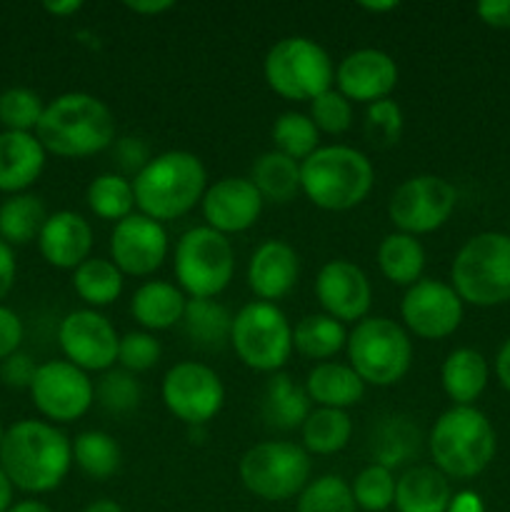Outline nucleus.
<instances>
[{"instance_id":"46","label":"nucleus","mask_w":510,"mask_h":512,"mask_svg":"<svg viewBox=\"0 0 510 512\" xmlns=\"http://www.w3.org/2000/svg\"><path fill=\"white\" fill-rule=\"evenodd\" d=\"M310 120L320 133L343 135L353 125V103L343 93L330 88L310 103Z\"/></svg>"},{"instance_id":"59","label":"nucleus","mask_w":510,"mask_h":512,"mask_svg":"<svg viewBox=\"0 0 510 512\" xmlns=\"http://www.w3.org/2000/svg\"><path fill=\"white\" fill-rule=\"evenodd\" d=\"M360 8L378 15V13H390V10L398 8V3H395V0H388V3H360Z\"/></svg>"},{"instance_id":"20","label":"nucleus","mask_w":510,"mask_h":512,"mask_svg":"<svg viewBox=\"0 0 510 512\" xmlns=\"http://www.w3.org/2000/svg\"><path fill=\"white\" fill-rule=\"evenodd\" d=\"M335 85L350 103L373 105L390 98L398 85V63L378 48H360L345 55L335 68Z\"/></svg>"},{"instance_id":"3","label":"nucleus","mask_w":510,"mask_h":512,"mask_svg":"<svg viewBox=\"0 0 510 512\" xmlns=\"http://www.w3.org/2000/svg\"><path fill=\"white\" fill-rule=\"evenodd\" d=\"M208 190V170L190 150H165L133 178L135 208L158 223L178 220L200 205Z\"/></svg>"},{"instance_id":"37","label":"nucleus","mask_w":510,"mask_h":512,"mask_svg":"<svg viewBox=\"0 0 510 512\" xmlns=\"http://www.w3.org/2000/svg\"><path fill=\"white\" fill-rule=\"evenodd\" d=\"M85 203L100 220L120 223L135 213L133 180L120 173L98 175V178L90 180L88 190H85Z\"/></svg>"},{"instance_id":"41","label":"nucleus","mask_w":510,"mask_h":512,"mask_svg":"<svg viewBox=\"0 0 510 512\" xmlns=\"http://www.w3.org/2000/svg\"><path fill=\"white\" fill-rule=\"evenodd\" d=\"M45 103L35 90L8 88L0 93V125L13 133H30L43 118Z\"/></svg>"},{"instance_id":"25","label":"nucleus","mask_w":510,"mask_h":512,"mask_svg":"<svg viewBox=\"0 0 510 512\" xmlns=\"http://www.w3.org/2000/svg\"><path fill=\"white\" fill-rule=\"evenodd\" d=\"M305 393H308L310 403H315L318 408L348 410L363 400L365 383L350 365L328 360L310 370L308 380H305Z\"/></svg>"},{"instance_id":"2","label":"nucleus","mask_w":510,"mask_h":512,"mask_svg":"<svg viewBox=\"0 0 510 512\" xmlns=\"http://www.w3.org/2000/svg\"><path fill=\"white\" fill-rule=\"evenodd\" d=\"M35 138L58 158H90L115 143V118L103 100L73 90L45 105Z\"/></svg>"},{"instance_id":"31","label":"nucleus","mask_w":510,"mask_h":512,"mask_svg":"<svg viewBox=\"0 0 510 512\" xmlns=\"http://www.w3.org/2000/svg\"><path fill=\"white\" fill-rule=\"evenodd\" d=\"M183 328L185 335L198 348H223L225 343H230L233 315L215 298H188L183 313Z\"/></svg>"},{"instance_id":"44","label":"nucleus","mask_w":510,"mask_h":512,"mask_svg":"<svg viewBox=\"0 0 510 512\" xmlns=\"http://www.w3.org/2000/svg\"><path fill=\"white\" fill-rule=\"evenodd\" d=\"M403 110L395 100L385 98L378 103L368 105V113H365V138L370 140L378 148H390L400 140L403 135Z\"/></svg>"},{"instance_id":"10","label":"nucleus","mask_w":510,"mask_h":512,"mask_svg":"<svg viewBox=\"0 0 510 512\" xmlns=\"http://www.w3.org/2000/svg\"><path fill=\"white\" fill-rule=\"evenodd\" d=\"M230 345L245 368L280 373L293 355V325L275 303L253 300L233 315Z\"/></svg>"},{"instance_id":"57","label":"nucleus","mask_w":510,"mask_h":512,"mask_svg":"<svg viewBox=\"0 0 510 512\" xmlns=\"http://www.w3.org/2000/svg\"><path fill=\"white\" fill-rule=\"evenodd\" d=\"M83 512H123V508H120L115 500L100 498V500H93V503H90Z\"/></svg>"},{"instance_id":"30","label":"nucleus","mask_w":510,"mask_h":512,"mask_svg":"<svg viewBox=\"0 0 510 512\" xmlns=\"http://www.w3.org/2000/svg\"><path fill=\"white\" fill-rule=\"evenodd\" d=\"M348 343V330L343 323L325 313L305 315L293 325V350L308 360L328 363Z\"/></svg>"},{"instance_id":"9","label":"nucleus","mask_w":510,"mask_h":512,"mask_svg":"<svg viewBox=\"0 0 510 512\" xmlns=\"http://www.w3.org/2000/svg\"><path fill=\"white\" fill-rule=\"evenodd\" d=\"M310 455L290 440H263L245 450L238 473L245 490L268 503L298 498L310 483Z\"/></svg>"},{"instance_id":"6","label":"nucleus","mask_w":510,"mask_h":512,"mask_svg":"<svg viewBox=\"0 0 510 512\" xmlns=\"http://www.w3.org/2000/svg\"><path fill=\"white\" fill-rule=\"evenodd\" d=\"M453 290L463 303L495 308L510 300V235L478 233L458 250L450 268Z\"/></svg>"},{"instance_id":"53","label":"nucleus","mask_w":510,"mask_h":512,"mask_svg":"<svg viewBox=\"0 0 510 512\" xmlns=\"http://www.w3.org/2000/svg\"><path fill=\"white\" fill-rule=\"evenodd\" d=\"M125 8L133 10L135 15H160L173 8V3L170 0H128Z\"/></svg>"},{"instance_id":"13","label":"nucleus","mask_w":510,"mask_h":512,"mask_svg":"<svg viewBox=\"0 0 510 512\" xmlns=\"http://www.w3.org/2000/svg\"><path fill=\"white\" fill-rule=\"evenodd\" d=\"M160 395L170 415L190 428H203L223 408L225 385L210 365L183 360L165 373Z\"/></svg>"},{"instance_id":"23","label":"nucleus","mask_w":510,"mask_h":512,"mask_svg":"<svg viewBox=\"0 0 510 512\" xmlns=\"http://www.w3.org/2000/svg\"><path fill=\"white\" fill-rule=\"evenodd\" d=\"M45 168V148L33 133H0V193H25Z\"/></svg>"},{"instance_id":"17","label":"nucleus","mask_w":510,"mask_h":512,"mask_svg":"<svg viewBox=\"0 0 510 512\" xmlns=\"http://www.w3.org/2000/svg\"><path fill=\"white\" fill-rule=\"evenodd\" d=\"M110 260L123 275L148 278L163 268L168 258V233L165 225L143 213H133L113 225L110 233Z\"/></svg>"},{"instance_id":"26","label":"nucleus","mask_w":510,"mask_h":512,"mask_svg":"<svg viewBox=\"0 0 510 512\" xmlns=\"http://www.w3.org/2000/svg\"><path fill=\"white\" fill-rule=\"evenodd\" d=\"M453 498L448 478L435 465H415L395 483L398 512H445Z\"/></svg>"},{"instance_id":"14","label":"nucleus","mask_w":510,"mask_h":512,"mask_svg":"<svg viewBox=\"0 0 510 512\" xmlns=\"http://www.w3.org/2000/svg\"><path fill=\"white\" fill-rule=\"evenodd\" d=\"M30 398L50 423L68 425L88 413L95 400V385L85 370L75 368L68 360H48L35 370Z\"/></svg>"},{"instance_id":"39","label":"nucleus","mask_w":510,"mask_h":512,"mask_svg":"<svg viewBox=\"0 0 510 512\" xmlns=\"http://www.w3.org/2000/svg\"><path fill=\"white\" fill-rule=\"evenodd\" d=\"M298 512H358V505L340 475H320L298 495Z\"/></svg>"},{"instance_id":"38","label":"nucleus","mask_w":510,"mask_h":512,"mask_svg":"<svg viewBox=\"0 0 510 512\" xmlns=\"http://www.w3.org/2000/svg\"><path fill=\"white\" fill-rule=\"evenodd\" d=\"M270 138H273L275 145L273 150L298 160V163H303L305 158H310L320 148V130L315 128L310 115L295 113V110L280 113L275 118Z\"/></svg>"},{"instance_id":"49","label":"nucleus","mask_w":510,"mask_h":512,"mask_svg":"<svg viewBox=\"0 0 510 512\" xmlns=\"http://www.w3.org/2000/svg\"><path fill=\"white\" fill-rule=\"evenodd\" d=\"M20 343H23V320L10 308L0 305V360L18 353Z\"/></svg>"},{"instance_id":"11","label":"nucleus","mask_w":510,"mask_h":512,"mask_svg":"<svg viewBox=\"0 0 510 512\" xmlns=\"http://www.w3.org/2000/svg\"><path fill=\"white\" fill-rule=\"evenodd\" d=\"M235 275V250L208 225L190 228L175 245V280L190 298H218Z\"/></svg>"},{"instance_id":"45","label":"nucleus","mask_w":510,"mask_h":512,"mask_svg":"<svg viewBox=\"0 0 510 512\" xmlns=\"http://www.w3.org/2000/svg\"><path fill=\"white\" fill-rule=\"evenodd\" d=\"M160 353H163L160 340L153 333H148V330H130V333L120 335L118 363L128 373L138 375L155 368L160 360Z\"/></svg>"},{"instance_id":"21","label":"nucleus","mask_w":510,"mask_h":512,"mask_svg":"<svg viewBox=\"0 0 510 512\" xmlns=\"http://www.w3.org/2000/svg\"><path fill=\"white\" fill-rule=\"evenodd\" d=\"M300 258L285 240H265L248 263V288L263 303H278L298 283Z\"/></svg>"},{"instance_id":"7","label":"nucleus","mask_w":510,"mask_h":512,"mask_svg":"<svg viewBox=\"0 0 510 512\" xmlns=\"http://www.w3.org/2000/svg\"><path fill=\"white\" fill-rule=\"evenodd\" d=\"M263 75L275 95L293 103H313L333 88L335 65L328 50L305 35L280 38L263 60Z\"/></svg>"},{"instance_id":"42","label":"nucleus","mask_w":510,"mask_h":512,"mask_svg":"<svg viewBox=\"0 0 510 512\" xmlns=\"http://www.w3.org/2000/svg\"><path fill=\"white\" fill-rule=\"evenodd\" d=\"M95 398L108 413H133L143 398L138 378L123 368H110L95 385Z\"/></svg>"},{"instance_id":"52","label":"nucleus","mask_w":510,"mask_h":512,"mask_svg":"<svg viewBox=\"0 0 510 512\" xmlns=\"http://www.w3.org/2000/svg\"><path fill=\"white\" fill-rule=\"evenodd\" d=\"M445 512H485V505L478 493H473V490H460V493H455L450 498V505Z\"/></svg>"},{"instance_id":"18","label":"nucleus","mask_w":510,"mask_h":512,"mask_svg":"<svg viewBox=\"0 0 510 512\" xmlns=\"http://www.w3.org/2000/svg\"><path fill=\"white\" fill-rule=\"evenodd\" d=\"M315 298L325 315L338 323H360L368 318L373 285L365 270L350 260H328L315 278Z\"/></svg>"},{"instance_id":"28","label":"nucleus","mask_w":510,"mask_h":512,"mask_svg":"<svg viewBox=\"0 0 510 512\" xmlns=\"http://www.w3.org/2000/svg\"><path fill=\"white\" fill-rule=\"evenodd\" d=\"M378 268L385 280L398 288H410L423 280L425 248L418 238L408 233H390L378 245Z\"/></svg>"},{"instance_id":"34","label":"nucleus","mask_w":510,"mask_h":512,"mask_svg":"<svg viewBox=\"0 0 510 512\" xmlns=\"http://www.w3.org/2000/svg\"><path fill=\"white\" fill-rule=\"evenodd\" d=\"M45 220H48V213H45V205L38 195H10L0 205V240L8 243L10 248L33 243V240H38Z\"/></svg>"},{"instance_id":"12","label":"nucleus","mask_w":510,"mask_h":512,"mask_svg":"<svg viewBox=\"0 0 510 512\" xmlns=\"http://www.w3.org/2000/svg\"><path fill=\"white\" fill-rule=\"evenodd\" d=\"M458 205V190L440 175H413L393 190L388 200V218L398 233L418 235L443 228Z\"/></svg>"},{"instance_id":"8","label":"nucleus","mask_w":510,"mask_h":512,"mask_svg":"<svg viewBox=\"0 0 510 512\" xmlns=\"http://www.w3.org/2000/svg\"><path fill=\"white\" fill-rule=\"evenodd\" d=\"M348 365L365 385L390 388L413 365V340L408 330L390 318H363L348 333Z\"/></svg>"},{"instance_id":"33","label":"nucleus","mask_w":510,"mask_h":512,"mask_svg":"<svg viewBox=\"0 0 510 512\" xmlns=\"http://www.w3.org/2000/svg\"><path fill=\"white\" fill-rule=\"evenodd\" d=\"M300 435H303V448L308 450V455H335L348 448L353 438V420L348 410L315 408L305 418Z\"/></svg>"},{"instance_id":"22","label":"nucleus","mask_w":510,"mask_h":512,"mask_svg":"<svg viewBox=\"0 0 510 512\" xmlns=\"http://www.w3.org/2000/svg\"><path fill=\"white\" fill-rule=\"evenodd\" d=\"M40 255L58 270H75L90 258L93 250V228L75 210H58L48 215L38 235Z\"/></svg>"},{"instance_id":"54","label":"nucleus","mask_w":510,"mask_h":512,"mask_svg":"<svg viewBox=\"0 0 510 512\" xmlns=\"http://www.w3.org/2000/svg\"><path fill=\"white\" fill-rule=\"evenodd\" d=\"M495 375H498L500 385L510 393V338L505 340L503 348L498 350V358H495Z\"/></svg>"},{"instance_id":"32","label":"nucleus","mask_w":510,"mask_h":512,"mask_svg":"<svg viewBox=\"0 0 510 512\" xmlns=\"http://www.w3.org/2000/svg\"><path fill=\"white\" fill-rule=\"evenodd\" d=\"M250 180L263 200L285 205L300 193V163L278 150H268L253 163Z\"/></svg>"},{"instance_id":"36","label":"nucleus","mask_w":510,"mask_h":512,"mask_svg":"<svg viewBox=\"0 0 510 512\" xmlns=\"http://www.w3.org/2000/svg\"><path fill=\"white\" fill-rule=\"evenodd\" d=\"M120 445L103 430H85L73 440V463L90 480H108L120 468Z\"/></svg>"},{"instance_id":"58","label":"nucleus","mask_w":510,"mask_h":512,"mask_svg":"<svg viewBox=\"0 0 510 512\" xmlns=\"http://www.w3.org/2000/svg\"><path fill=\"white\" fill-rule=\"evenodd\" d=\"M8 512H53L45 503H38V500H23V503H15Z\"/></svg>"},{"instance_id":"27","label":"nucleus","mask_w":510,"mask_h":512,"mask_svg":"<svg viewBox=\"0 0 510 512\" xmlns=\"http://www.w3.org/2000/svg\"><path fill=\"white\" fill-rule=\"evenodd\" d=\"M488 363L473 348H458L443 360L440 383L453 405H473L488 385Z\"/></svg>"},{"instance_id":"15","label":"nucleus","mask_w":510,"mask_h":512,"mask_svg":"<svg viewBox=\"0 0 510 512\" xmlns=\"http://www.w3.org/2000/svg\"><path fill=\"white\" fill-rule=\"evenodd\" d=\"M58 345L75 368L85 373H108L118 363L120 335L103 313L83 308L60 320Z\"/></svg>"},{"instance_id":"24","label":"nucleus","mask_w":510,"mask_h":512,"mask_svg":"<svg viewBox=\"0 0 510 512\" xmlns=\"http://www.w3.org/2000/svg\"><path fill=\"white\" fill-rule=\"evenodd\" d=\"M185 303L188 298L178 285L168 280H145L130 298V315L143 330L160 333L183 323Z\"/></svg>"},{"instance_id":"48","label":"nucleus","mask_w":510,"mask_h":512,"mask_svg":"<svg viewBox=\"0 0 510 512\" xmlns=\"http://www.w3.org/2000/svg\"><path fill=\"white\" fill-rule=\"evenodd\" d=\"M35 370H38V365H35L33 358L25 353H13L10 358L0 360V380H3L8 388L30 390Z\"/></svg>"},{"instance_id":"56","label":"nucleus","mask_w":510,"mask_h":512,"mask_svg":"<svg viewBox=\"0 0 510 512\" xmlns=\"http://www.w3.org/2000/svg\"><path fill=\"white\" fill-rule=\"evenodd\" d=\"M13 508V483L8 480L5 470L0 468V512H8Z\"/></svg>"},{"instance_id":"16","label":"nucleus","mask_w":510,"mask_h":512,"mask_svg":"<svg viewBox=\"0 0 510 512\" xmlns=\"http://www.w3.org/2000/svg\"><path fill=\"white\" fill-rule=\"evenodd\" d=\"M463 300L453 285L423 278L405 290L400 300V318L408 333L423 340H443L463 323Z\"/></svg>"},{"instance_id":"1","label":"nucleus","mask_w":510,"mask_h":512,"mask_svg":"<svg viewBox=\"0 0 510 512\" xmlns=\"http://www.w3.org/2000/svg\"><path fill=\"white\" fill-rule=\"evenodd\" d=\"M73 465V443L68 435L45 420H20L5 430L0 445V468L13 488L23 493H50L58 488Z\"/></svg>"},{"instance_id":"60","label":"nucleus","mask_w":510,"mask_h":512,"mask_svg":"<svg viewBox=\"0 0 510 512\" xmlns=\"http://www.w3.org/2000/svg\"><path fill=\"white\" fill-rule=\"evenodd\" d=\"M3 438H5V430H3V425H0V445H3Z\"/></svg>"},{"instance_id":"35","label":"nucleus","mask_w":510,"mask_h":512,"mask_svg":"<svg viewBox=\"0 0 510 512\" xmlns=\"http://www.w3.org/2000/svg\"><path fill=\"white\" fill-rule=\"evenodd\" d=\"M123 278L125 275L110 258H88L73 270V288L88 308L98 310L120 298Z\"/></svg>"},{"instance_id":"5","label":"nucleus","mask_w":510,"mask_h":512,"mask_svg":"<svg viewBox=\"0 0 510 512\" xmlns=\"http://www.w3.org/2000/svg\"><path fill=\"white\" fill-rule=\"evenodd\" d=\"M428 448L445 478L468 480L488 468L498 440L485 413L473 405H453L430 428Z\"/></svg>"},{"instance_id":"47","label":"nucleus","mask_w":510,"mask_h":512,"mask_svg":"<svg viewBox=\"0 0 510 512\" xmlns=\"http://www.w3.org/2000/svg\"><path fill=\"white\" fill-rule=\"evenodd\" d=\"M110 150H113L115 165H118L123 173L133 175V178L145 168V165L150 163V158H153L148 150V145H145V140L133 138V135L115 138V143L110 145Z\"/></svg>"},{"instance_id":"43","label":"nucleus","mask_w":510,"mask_h":512,"mask_svg":"<svg viewBox=\"0 0 510 512\" xmlns=\"http://www.w3.org/2000/svg\"><path fill=\"white\" fill-rule=\"evenodd\" d=\"M373 445L375 458H378L373 463L393 470L395 465H403L413 450H418V430H413V425L405 418H390V423L378 430Z\"/></svg>"},{"instance_id":"50","label":"nucleus","mask_w":510,"mask_h":512,"mask_svg":"<svg viewBox=\"0 0 510 512\" xmlns=\"http://www.w3.org/2000/svg\"><path fill=\"white\" fill-rule=\"evenodd\" d=\"M475 13L490 28H510V0H483L475 5Z\"/></svg>"},{"instance_id":"29","label":"nucleus","mask_w":510,"mask_h":512,"mask_svg":"<svg viewBox=\"0 0 510 512\" xmlns=\"http://www.w3.org/2000/svg\"><path fill=\"white\" fill-rule=\"evenodd\" d=\"M310 415V398L290 375L273 373L263 393V418L270 428L295 430L303 428Z\"/></svg>"},{"instance_id":"55","label":"nucleus","mask_w":510,"mask_h":512,"mask_svg":"<svg viewBox=\"0 0 510 512\" xmlns=\"http://www.w3.org/2000/svg\"><path fill=\"white\" fill-rule=\"evenodd\" d=\"M43 8L50 15H55V18H70V15H75L83 8V3L80 0H55V3H45Z\"/></svg>"},{"instance_id":"4","label":"nucleus","mask_w":510,"mask_h":512,"mask_svg":"<svg viewBox=\"0 0 510 512\" xmlns=\"http://www.w3.org/2000/svg\"><path fill=\"white\" fill-rule=\"evenodd\" d=\"M373 183L375 168L370 158L350 145H320L300 163V193L328 213L358 208Z\"/></svg>"},{"instance_id":"19","label":"nucleus","mask_w":510,"mask_h":512,"mask_svg":"<svg viewBox=\"0 0 510 512\" xmlns=\"http://www.w3.org/2000/svg\"><path fill=\"white\" fill-rule=\"evenodd\" d=\"M263 195L250 178H220L208 185L200 210L205 225L218 230L220 235H238L253 228L263 213Z\"/></svg>"},{"instance_id":"51","label":"nucleus","mask_w":510,"mask_h":512,"mask_svg":"<svg viewBox=\"0 0 510 512\" xmlns=\"http://www.w3.org/2000/svg\"><path fill=\"white\" fill-rule=\"evenodd\" d=\"M15 273H18V265H15L13 248L0 240V300H3L10 290H13Z\"/></svg>"},{"instance_id":"40","label":"nucleus","mask_w":510,"mask_h":512,"mask_svg":"<svg viewBox=\"0 0 510 512\" xmlns=\"http://www.w3.org/2000/svg\"><path fill=\"white\" fill-rule=\"evenodd\" d=\"M395 475L393 470L385 468V465L370 463L355 475L353 485V498L355 505L368 512H383L388 508H393L395 503Z\"/></svg>"}]
</instances>
